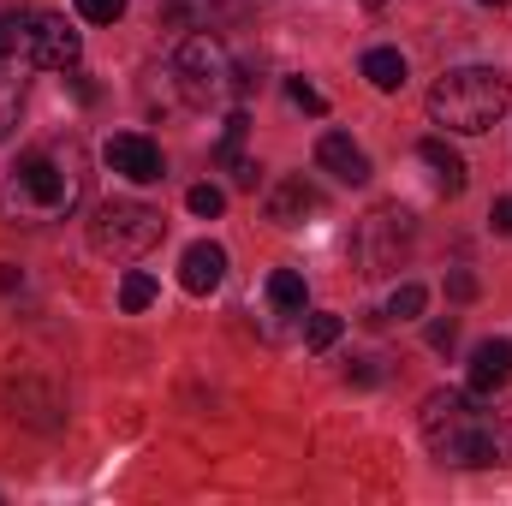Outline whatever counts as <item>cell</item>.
Listing matches in <instances>:
<instances>
[{
    "instance_id": "obj_1",
    "label": "cell",
    "mask_w": 512,
    "mask_h": 506,
    "mask_svg": "<svg viewBox=\"0 0 512 506\" xmlns=\"http://www.w3.org/2000/svg\"><path fill=\"white\" fill-rule=\"evenodd\" d=\"M84 197V149L66 143V149H30L18 167H12V185L0 191V209L12 221H60L72 215Z\"/></svg>"
},
{
    "instance_id": "obj_2",
    "label": "cell",
    "mask_w": 512,
    "mask_h": 506,
    "mask_svg": "<svg viewBox=\"0 0 512 506\" xmlns=\"http://www.w3.org/2000/svg\"><path fill=\"white\" fill-rule=\"evenodd\" d=\"M423 441L429 453H441L447 465H507V441H501V411H477L471 393H429L423 399Z\"/></svg>"
},
{
    "instance_id": "obj_3",
    "label": "cell",
    "mask_w": 512,
    "mask_h": 506,
    "mask_svg": "<svg viewBox=\"0 0 512 506\" xmlns=\"http://www.w3.org/2000/svg\"><path fill=\"white\" fill-rule=\"evenodd\" d=\"M507 108H512V78L495 72V66H453L429 90V120L447 131H465V137L489 131Z\"/></svg>"
},
{
    "instance_id": "obj_4",
    "label": "cell",
    "mask_w": 512,
    "mask_h": 506,
    "mask_svg": "<svg viewBox=\"0 0 512 506\" xmlns=\"http://www.w3.org/2000/svg\"><path fill=\"white\" fill-rule=\"evenodd\" d=\"M173 78H179V96H185L191 108H209V102H221L227 90H245V78L233 72V54H227V42H221L215 30H197V36L179 42Z\"/></svg>"
},
{
    "instance_id": "obj_5",
    "label": "cell",
    "mask_w": 512,
    "mask_h": 506,
    "mask_svg": "<svg viewBox=\"0 0 512 506\" xmlns=\"http://www.w3.org/2000/svg\"><path fill=\"white\" fill-rule=\"evenodd\" d=\"M161 233H167L161 209H149V203H137V197H114V203H102L96 221H90V251L108 256V262H137L143 251L161 245Z\"/></svg>"
},
{
    "instance_id": "obj_6",
    "label": "cell",
    "mask_w": 512,
    "mask_h": 506,
    "mask_svg": "<svg viewBox=\"0 0 512 506\" xmlns=\"http://www.w3.org/2000/svg\"><path fill=\"white\" fill-rule=\"evenodd\" d=\"M24 60H30V66H42V72H72V66L84 60V36H78L60 12H30Z\"/></svg>"
},
{
    "instance_id": "obj_7",
    "label": "cell",
    "mask_w": 512,
    "mask_h": 506,
    "mask_svg": "<svg viewBox=\"0 0 512 506\" xmlns=\"http://www.w3.org/2000/svg\"><path fill=\"white\" fill-rule=\"evenodd\" d=\"M108 167L131 179V185H155V179H167V161H161V149L143 137V131H120V137H108Z\"/></svg>"
},
{
    "instance_id": "obj_8",
    "label": "cell",
    "mask_w": 512,
    "mask_h": 506,
    "mask_svg": "<svg viewBox=\"0 0 512 506\" xmlns=\"http://www.w3.org/2000/svg\"><path fill=\"white\" fill-rule=\"evenodd\" d=\"M405 239H411V215L405 209H376L364 221V262H370V274H382L387 262L405 251Z\"/></svg>"
},
{
    "instance_id": "obj_9",
    "label": "cell",
    "mask_w": 512,
    "mask_h": 506,
    "mask_svg": "<svg viewBox=\"0 0 512 506\" xmlns=\"http://www.w3.org/2000/svg\"><path fill=\"white\" fill-rule=\"evenodd\" d=\"M221 280H227V251H221V245H209V239L185 245V256H179V286H185V292L209 298Z\"/></svg>"
},
{
    "instance_id": "obj_10",
    "label": "cell",
    "mask_w": 512,
    "mask_h": 506,
    "mask_svg": "<svg viewBox=\"0 0 512 506\" xmlns=\"http://www.w3.org/2000/svg\"><path fill=\"white\" fill-rule=\"evenodd\" d=\"M316 161L340 179V185H370V155L346 137V131H322V143H316Z\"/></svg>"
},
{
    "instance_id": "obj_11",
    "label": "cell",
    "mask_w": 512,
    "mask_h": 506,
    "mask_svg": "<svg viewBox=\"0 0 512 506\" xmlns=\"http://www.w3.org/2000/svg\"><path fill=\"white\" fill-rule=\"evenodd\" d=\"M512 381V340H483L477 352H471V370H465V387L471 393H501Z\"/></svg>"
},
{
    "instance_id": "obj_12",
    "label": "cell",
    "mask_w": 512,
    "mask_h": 506,
    "mask_svg": "<svg viewBox=\"0 0 512 506\" xmlns=\"http://www.w3.org/2000/svg\"><path fill=\"white\" fill-rule=\"evenodd\" d=\"M417 161H423V167H435V179H441V191H447V197H459V191H465V155H459V149H447V137H423V143H417Z\"/></svg>"
},
{
    "instance_id": "obj_13",
    "label": "cell",
    "mask_w": 512,
    "mask_h": 506,
    "mask_svg": "<svg viewBox=\"0 0 512 506\" xmlns=\"http://www.w3.org/2000/svg\"><path fill=\"white\" fill-rule=\"evenodd\" d=\"M310 209H322V197H316L304 179H286V185L268 197V221H280V227H298Z\"/></svg>"
},
{
    "instance_id": "obj_14",
    "label": "cell",
    "mask_w": 512,
    "mask_h": 506,
    "mask_svg": "<svg viewBox=\"0 0 512 506\" xmlns=\"http://www.w3.org/2000/svg\"><path fill=\"white\" fill-rule=\"evenodd\" d=\"M358 72H364L376 90H387V96H393V90H405V54H399V48H370Z\"/></svg>"
},
{
    "instance_id": "obj_15",
    "label": "cell",
    "mask_w": 512,
    "mask_h": 506,
    "mask_svg": "<svg viewBox=\"0 0 512 506\" xmlns=\"http://www.w3.org/2000/svg\"><path fill=\"white\" fill-rule=\"evenodd\" d=\"M268 304H274V310H304V274L274 268V274H268Z\"/></svg>"
},
{
    "instance_id": "obj_16",
    "label": "cell",
    "mask_w": 512,
    "mask_h": 506,
    "mask_svg": "<svg viewBox=\"0 0 512 506\" xmlns=\"http://www.w3.org/2000/svg\"><path fill=\"white\" fill-rule=\"evenodd\" d=\"M18 108H24V84H18V72L0 66V143L12 137V126H18Z\"/></svg>"
},
{
    "instance_id": "obj_17",
    "label": "cell",
    "mask_w": 512,
    "mask_h": 506,
    "mask_svg": "<svg viewBox=\"0 0 512 506\" xmlns=\"http://www.w3.org/2000/svg\"><path fill=\"white\" fill-rule=\"evenodd\" d=\"M429 310V292L417 286V280H405V286H393V298H387V316H399V322H417Z\"/></svg>"
},
{
    "instance_id": "obj_18",
    "label": "cell",
    "mask_w": 512,
    "mask_h": 506,
    "mask_svg": "<svg viewBox=\"0 0 512 506\" xmlns=\"http://www.w3.org/2000/svg\"><path fill=\"white\" fill-rule=\"evenodd\" d=\"M155 304V274H143V268H131L126 280H120V310H149Z\"/></svg>"
},
{
    "instance_id": "obj_19",
    "label": "cell",
    "mask_w": 512,
    "mask_h": 506,
    "mask_svg": "<svg viewBox=\"0 0 512 506\" xmlns=\"http://www.w3.org/2000/svg\"><path fill=\"white\" fill-rule=\"evenodd\" d=\"M340 328H346V322H340L334 310H316V316L304 322V346H310V352H328V346L340 340Z\"/></svg>"
},
{
    "instance_id": "obj_20",
    "label": "cell",
    "mask_w": 512,
    "mask_h": 506,
    "mask_svg": "<svg viewBox=\"0 0 512 506\" xmlns=\"http://www.w3.org/2000/svg\"><path fill=\"white\" fill-rule=\"evenodd\" d=\"M24 42H30V12H0V60L24 54Z\"/></svg>"
},
{
    "instance_id": "obj_21",
    "label": "cell",
    "mask_w": 512,
    "mask_h": 506,
    "mask_svg": "<svg viewBox=\"0 0 512 506\" xmlns=\"http://www.w3.org/2000/svg\"><path fill=\"white\" fill-rule=\"evenodd\" d=\"M185 209L203 215V221H215V215L227 209V191H221V185H191V191H185Z\"/></svg>"
},
{
    "instance_id": "obj_22",
    "label": "cell",
    "mask_w": 512,
    "mask_h": 506,
    "mask_svg": "<svg viewBox=\"0 0 512 506\" xmlns=\"http://www.w3.org/2000/svg\"><path fill=\"white\" fill-rule=\"evenodd\" d=\"M286 96H292V108H304V114H328V96H322L316 84H304V78H292Z\"/></svg>"
},
{
    "instance_id": "obj_23",
    "label": "cell",
    "mask_w": 512,
    "mask_h": 506,
    "mask_svg": "<svg viewBox=\"0 0 512 506\" xmlns=\"http://www.w3.org/2000/svg\"><path fill=\"white\" fill-rule=\"evenodd\" d=\"M78 18L84 24H114V18H126V0H78Z\"/></svg>"
},
{
    "instance_id": "obj_24",
    "label": "cell",
    "mask_w": 512,
    "mask_h": 506,
    "mask_svg": "<svg viewBox=\"0 0 512 506\" xmlns=\"http://www.w3.org/2000/svg\"><path fill=\"white\" fill-rule=\"evenodd\" d=\"M453 340H459V322H453V316L429 328V346H435V352H453Z\"/></svg>"
},
{
    "instance_id": "obj_25",
    "label": "cell",
    "mask_w": 512,
    "mask_h": 506,
    "mask_svg": "<svg viewBox=\"0 0 512 506\" xmlns=\"http://www.w3.org/2000/svg\"><path fill=\"white\" fill-rule=\"evenodd\" d=\"M489 221H495V233H507V239H512V197H495Z\"/></svg>"
},
{
    "instance_id": "obj_26",
    "label": "cell",
    "mask_w": 512,
    "mask_h": 506,
    "mask_svg": "<svg viewBox=\"0 0 512 506\" xmlns=\"http://www.w3.org/2000/svg\"><path fill=\"white\" fill-rule=\"evenodd\" d=\"M447 292H453V298H477V280H471V274H453Z\"/></svg>"
},
{
    "instance_id": "obj_27",
    "label": "cell",
    "mask_w": 512,
    "mask_h": 506,
    "mask_svg": "<svg viewBox=\"0 0 512 506\" xmlns=\"http://www.w3.org/2000/svg\"><path fill=\"white\" fill-rule=\"evenodd\" d=\"M18 280H24V274H18V268H12V262H0V292H12V286H18Z\"/></svg>"
},
{
    "instance_id": "obj_28",
    "label": "cell",
    "mask_w": 512,
    "mask_h": 506,
    "mask_svg": "<svg viewBox=\"0 0 512 506\" xmlns=\"http://www.w3.org/2000/svg\"><path fill=\"white\" fill-rule=\"evenodd\" d=\"M364 6H370V12H382V6H387V0H364Z\"/></svg>"
},
{
    "instance_id": "obj_29",
    "label": "cell",
    "mask_w": 512,
    "mask_h": 506,
    "mask_svg": "<svg viewBox=\"0 0 512 506\" xmlns=\"http://www.w3.org/2000/svg\"><path fill=\"white\" fill-rule=\"evenodd\" d=\"M483 6H507V0H483Z\"/></svg>"
}]
</instances>
